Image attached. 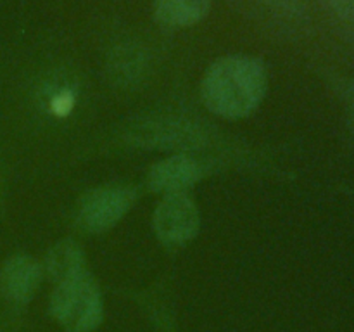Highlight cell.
Returning a JSON list of instances; mask_svg holds the SVG:
<instances>
[{
    "label": "cell",
    "instance_id": "cell-9",
    "mask_svg": "<svg viewBox=\"0 0 354 332\" xmlns=\"http://www.w3.org/2000/svg\"><path fill=\"white\" fill-rule=\"evenodd\" d=\"M211 0H154L156 19L168 28H187L207 14Z\"/></svg>",
    "mask_w": 354,
    "mask_h": 332
},
{
    "label": "cell",
    "instance_id": "cell-7",
    "mask_svg": "<svg viewBox=\"0 0 354 332\" xmlns=\"http://www.w3.org/2000/svg\"><path fill=\"white\" fill-rule=\"evenodd\" d=\"M135 140L159 149H175L185 151L194 149L203 140L196 127L189 123H180L175 120H159L154 123L142 124L140 130L135 133Z\"/></svg>",
    "mask_w": 354,
    "mask_h": 332
},
{
    "label": "cell",
    "instance_id": "cell-2",
    "mask_svg": "<svg viewBox=\"0 0 354 332\" xmlns=\"http://www.w3.org/2000/svg\"><path fill=\"white\" fill-rule=\"evenodd\" d=\"M48 311L68 332H92L104 318L99 286L88 272L55 284Z\"/></svg>",
    "mask_w": 354,
    "mask_h": 332
},
{
    "label": "cell",
    "instance_id": "cell-8",
    "mask_svg": "<svg viewBox=\"0 0 354 332\" xmlns=\"http://www.w3.org/2000/svg\"><path fill=\"white\" fill-rule=\"evenodd\" d=\"M85 263L86 259L82 246L73 239H64L50 248L41 268L52 282L61 284L71 277L86 272Z\"/></svg>",
    "mask_w": 354,
    "mask_h": 332
},
{
    "label": "cell",
    "instance_id": "cell-3",
    "mask_svg": "<svg viewBox=\"0 0 354 332\" xmlns=\"http://www.w3.org/2000/svg\"><path fill=\"white\" fill-rule=\"evenodd\" d=\"M154 232L161 244L180 248L197 235L201 227L199 210L187 192L168 194L154 211Z\"/></svg>",
    "mask_w": 354,
    "mask_h": 332
},
{
    "label": "cell",
    "instance_id": "cell-6",
    "mask_svg": "<svg viewBox=\"0 0 354 332\" xmlns=\"http://www.w3.org/2000/svg\"><path fill=\"white\" fill-rule=\"evenodd\" d=\"M44 277V268L31 256H12L0 272V289L16 303H28L38 290Z\"/></svg>",
    "mask_w": 354,
    "mask_h": 332
},
{
    "label": "cell",
    "instance_id": "cell-11",
    "mask_svg": "<svg viewBox=\"0 0 354 332\" xmlns=\"http://www.w3.org/2000/svg\"><path fill=\"white\" fill-rule=\"evenodd\" d=\"M272 9L280 10L283 14H296L301 9V0H265Z\"/></svg>",
    "mask_w": 354,
    "mask_h": 332
},
{
    "label": "cell",
    "instance_id": "cell-10",
    "mask_svg": "<svg viewBox=\"0 0 354 332\" xmlns=\"http://www.w3.org/2000/svg\"><path fill=\"white\" fill-rule=\"evenodd\" d=\"M341 19L354 21V0H325Z\"/></svg>",
    "mask_w": 354,
    "mask_h": 332
},
{
    "label": "cell",
    "instance_id": "cell-4",
    "mask_svg": "<svg viewBox=\"0 0 354 332\" xmlns=\"http://www.w3.org/2000/svg\"><path fill=\"white\" fill-rule=\"evenodd\" d=\"M135 203V192L127 187H100L80 201V228L88 234H102L118 223Z\"/></svg>",
    "mask_w": 354,
    "mask_h": 332
},
{
    "label": "cell",
    "instance_id": "cell-1",
    "mask_svg": "<svg viewBox=\"0 0 354 332\" xmlns=\"http://www.w3.org/2000/svg\"><path fill=\"white\" fill-rule=\"evenodd\" d=\"M266 89L268 73L258 57L227 55L207 68L201 83V99L216 116L239 120L256 111Z\"/></svg>",
    "mask_w": 354,
    "mask_h": 332
},
{
    "label": "cell",
    "instance_id": "cell-5",
    "mask_svg": "<svg viewBox=\"0 0 354 332\" xmlns=\"http://www.w3.org/2000/svg\"><path fill=\"white\" fill-rule=\"evenodd\" d=\"M203 176V168L185 152H178L156 163L147 176V183L154 192L180 194L187 192Z\"/></svg>",
    "mask_w": 354,
    "mask_h": 332
}]
</instances>
